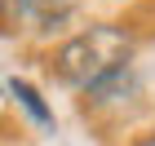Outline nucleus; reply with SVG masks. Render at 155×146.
<instances>
[{
    "label": "nucleus",
    "mask_w": 155,
    "mask_h": 146,
    "mask_svg": "<svg viewBox=\"0 0 155 146\" xmlns=\"http://www.w3.org/2000/svg\"><path fill=\"white\" fill-rule=\"evenodd\" d=\"M129 53H133V36L115 22H97V27H84L75 31L71 40H62L53 49V75H58L67 89H84L93 93L102 89L107 80L124 75L129 67Z\"/></svg>",
    "instance_id": "1"
},
{
    "label": "nucleus",
    "mask_w": 155,
    "mask_h": 146,
    "mask_svg": "<svg viewBox=\"0 0 155 146\" xmlns=\"http://www.w3.org/2000/svg\"><path fill=\"white\" fill-rule=\"evenodd\" d=\"M75 0H0V36H27V31H53L71 18Z\"/></svg>",
    "instance_id": "2"
},
{
    "label": "nucleus",
    "mask_w": 155,
    "mask_h": 146,
    "mask_svg": "<svg viewBox=\"0 0 155 146\" xmlns=\"http://www.w3.org/2000/svg\"><path fill=\"white\" fill-rule=\"evenodd\" d=\"M9 93L18 97V102H22L27 111H31V120H36V124H53V111H49L45 102H40V93H36L31 84H27V80H13V84H9Z\"/></svg>",
    "instance_id": "3"
},
{
    "label": "nucleus",
    "mask_w": 155,
    "mask_h": 146,
    "mask_svg": "<svg viewBox=\"0 0 155 146\" xmlns=\"http://www.w3.org/2000/svg\"><path fill=\"white\" fill-rule=\"evenodd\" d=\"M137 146H155V133H151V137H142V142H137Z\"/></svg>",
    "instance_id": "4"
},
{
    "label": "nucleus",
    "mask_w": 155,
    "mask_h": 146,
    "mask_svg": "<svg viewBox=\"0 0 155 146\" xmlns=\"http://www.w3.org/2000/svg\"><path fill=\"white\" fill-rule=\"evenodd\" d=\"M0 111H5V89H0Z\"/></svg>",
    "instance_id": "5"
}]
</instances>
